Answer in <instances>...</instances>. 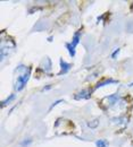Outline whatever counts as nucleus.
<instances>
[{"label": "nucleus", "instance_id": "f03ea898", "mask_svg": "<svg viewBox=\"0 0 133 147\" xmlns=\"http://www.w3.org/2000/svg\"><path fill=\"white\" fill-rule=\"evenodd\" d=\"M78 42H80V32H76L75 34H74L72 43H67V44H66V48H67L70 55H72V57L75 55V48H76V45L78 44Z\"/></svg>", "mask_w": 133, "mask_h": 147}, {"label": "nucleus", "instance_id": "39448f33", "mask_svg": "<svg viewBox=\"0 0 133 147\" xmlns=\"http://www.w3.org/2000/svg\"><path fill=\"white\" fill-rule=\"evenodd\" d=\"M95 145H97V147H107L108 144L105 139H99V140L95 142Z\"/></svg>", "mask_w": 133, "mask_h": 147}, {"label": "nucleus", "instance_id": "7ed1b4c3", "mask_svg": "<svg viewBox=\"0 0 133 147\" xmlns=\"http://www.w3.org/2000/svg\"><path fill=\"white\" fill-rule=\"evenodd\" d=\"M60 67H61V71L59 73V75H61V74H66L70 69H71V65L67 63V62H65L64 60H60Z\"/></svg>", "mask_w": 133, "mask_h": 147}, {"label": "nucleus", "instance_id": "6e6552de", "mask_svg": "<svg viewBox=\"0 0 133 147\" xmlns=\"http://www.w3.org/2000/svg\"><path fill=\"white\" fill-rule=\"evenodd\" d=\"M118 52H119V49H117V50H115L114 53L112 55V58H116V55H118Z\"/></svg>", "mask_w": 133, "mask_h": 147}, {"label": "nucleus", "instance_id": "20e7f679", "mask_svg": "<svg viewBox=\"0 0 133 147\" xmlns=\"http://www.w3.org/2000/svg\"><path fill=\"white\" fill-rule=\"evenodd\" d=\"M88 93H90L89 91H82V92L78 93V95H75V98L77 100H80V98H88L89 96H90V94H88Z\"/></svg>", "mask_w": 133, "mask_h": 147}, {"label": "nucleus", "instance_id": "1a4fd4ad", "mask_svg": "<svg viewBox=\"0 0 133 147\" xmlns=\"http://www.w3.org/2000/svg\"><path fill=\"white\" fill-rule=\"evenodd\" d=\"M30 143H31V140H29V142H24V143H23L22 145H23V146H25V145H29Z\"/></svg>", "mask_w": 133, "mask_h": 147}, {"label": "nucleus", "instance_id": "0eeeda50", "mask_svg": "<svg viewBox=\"0 0 133 147\" xmlns=\"http://www.w3.org/2000/svg\"><path fill=\"white\" fill-rule=\"evenodd\" d=\"M14 97H15V95H14V94H12V95L9 96V98H7L6 101H3V102H2V107H5L6 104H8V103H9L12 100H14Z\"/></svg>", "mask_w": 133, "mask_h": 147}, {"label": "nucleus", "instance_id": "f257e3e1", "mask_svg": "<svg viewBox=\"0 0 133 147\" xmlns=\"http://www.w3.org/2000/svg\"><path fill=\"white\" fill-rule=\"evenodd\" d=\"M30 73H31V69H29V70L26 71V67H25L24 73L20 74L18 77H17V83H16V86H15V88H16L17 91H20V90L24 88V86L26 85V83H27V80H29Z\"/></svg>", "mask_w": 133, "mask_h": 147}, {"label": "nucleus", "instance_id": "423d86ee", "mask_svg": "<svg viewBox=\"0 0 133 147\" xmlns=\"http://www.w3.org/2000/svg\"><path fill=\"white\" fill-rule=\"evenodd\" d=\"M116 83L115 80H112V79H109V80H105V82H102V83H99L97 86H95V88H98V87H101V86H104V85H106V84H114Z\"/></svg>", "mask_w": 133, "mask_h": 147}]
</instances>
